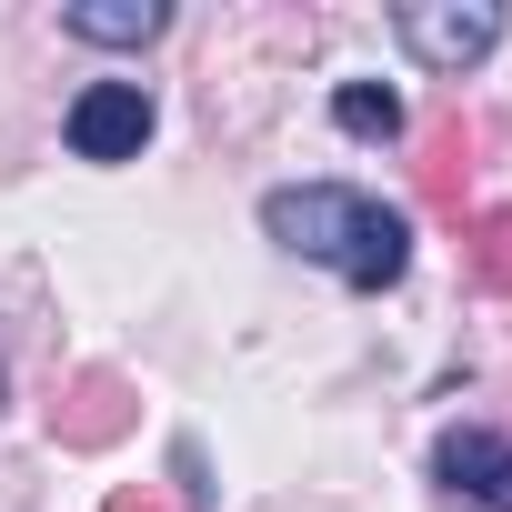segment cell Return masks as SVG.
<instances>
[{
	"instance_id": "obj_7",
	"label": "cell",
	"mask_w": 512,
	"mask_h": 512,
	"mask_svg": "<svg viewBox=\"0 0 512 512\" xmlns=\"http://www.w3.org/2000/svg\"><path fill=\"white\" fill-rule=\"evenodd\" d=\"M462 272L482 292H512V201H492V211L462 221Z\"/></svg>"
},
{
	"instance_id": "obj_1",
	"label": "cell",
	"mask_w": 512,
	"mask_h": 512,
	"mask_svg": "<svg viewBox=\"0 0 512 512\" xmlns=\"http://www.w3.org/2000/svg\"><path fill=\"white\" fill-rule=\"evenodd\" d=\"M262 231H272L282 251H302V262L342 272L352 292H392V282H402V262H412V231H402L382 201L342 191V181H312V191H272V201H262Z\"/></svg>"
},
{
	"instance_id": "obj_10",
	"label": "cell",
	"mask_w": 512,
	"mask_h": 512,
	"mask_svg": "<svg viewBox=\"0 0 512 512\" xmlns=\"http://www.w3.org/2000/svg\"><path fill=\"white\" fill-rule=\"evenodd\" d=\"M101 512H191V502H181V492H151V482H121Z\"/></svg>"
},
{
	"instance_id": "obj_8",
	"label": "cell",
	"mask_w": 512,
	"mask_h": 512,
	"mask_svg": "<svg viewBox=\"0 0 512 512\" xmlns=\"http://www.w3.org/2000/svg\"><path fill=\"white\" fill-rule=\"evenodd\" d=\"M71 31L101 41V51H131V41L161 31V0H71Z\"/></svg>"
},
{
	"instance_id": "obj_4",
	"label": "cell",
	"mask_w": 512,
	"mask_h": 512,
	"mask_svg": "<svg viewBox=\"0 0 512 512\" xmlns=\"http://www.w3.org/2000/svg\"><path fill=\"white\" fill-rule=\"evenodd\" d=\"M141 141H151V91L141 81H91L71 101V151L81 161H131Z\"/></svg>"
},
{
	"instance_id": "obj_5",
	"label": "cell",
	"mask_w": 512,
	"mask_h": 512,
	"mask_svg": "<svg viewBox=\"0 0 512 512\" xmlns=\"http://www.w3.org/2000/svg\"><path fill=\"white\" fill-rule=\"evenodd\" d=\"M432 472L462 492V502H482V512H512V442L502 432H442V452H432Z\"/></svg>"
},
{
	"instance_id": "obj_9",
	"label": "cell",
	"mask_w": 512,
	"mask_h": 512,
	"mask_svg": "<svg viewBox=\"0 0 512 512\" xmlns=\"http://www.w3.org/2000/svg\"><path fill=\"white\" fill-rule=\"evenodd\" d=\"M332 121H342L352 141H392V131H402V101H392L382 81H342V101H332Z\"/></svg>"
},
{
	"instance_id": "obj_6",
	"label": "cell",
	"mask_w": 512,
	"mask_h": 512,
	"mask_svg": "<svg viewBox=\"0 0 512 512\" xmlns=\"http://www.w3.org/2000/svg\"><path fill=\"white\" fill-rule=\"evenodd\" d=\"M462 181H472V121L442 111V121L422 131V201H432L442 221H462Z\"/></svg>"
},
{
	"instance_id": "obj_3",
	"label": "cell",
	"mask_w": 512,
	"mask_h": 512,
	"mask_svg": "<svg viewBox=\"0 0 512 512\" xmlns=\"http://www.w3.org/2000/svg\"><path fill=\"white\" fill-rule=\"evenodd\" d=\"M141 422V392L121 382V372H71L61 392H51V442L61 452H101V442H121Z\"/></svg>"
},
{
	"instance_id": "obj_2",
	"label": "cell",
	"mask_w": 512,
	"mask_h": 512,
	"mask_svg": "<svg viewBox=\"0 0 512 512\" xmlns=\"http://www.w3.org/2000/svg\"><path fill=\"white\" fill-rule=\"evenodd\" d=\"M392 31H402L412 61H432V71H472V61L502 41V11H492V0H412Z\"/></svg>"
}]
</instances>
